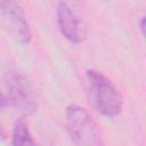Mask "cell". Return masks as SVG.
Returning <instances> with one entry per match:
<instances>
[{
  "mask_svg": "<svg viewBox=\"0 0 146 146\" xmlns=\"http://www.w3.org/2000/svg\"><path fill=\"white\" fill-rule=\"evenodd\" d=\"M65 123L75 146H105L100 128L83 107L75 104L67 106Z\"/></svg>",
  "mask_w": 146,
  "mask_h": 146,
  "instance_id": "cell-1",
  "label": "cell"
},
{
  "mask_svg": "<svg viewBox=\"0 0 146 146\" xmlns=\"http://www.w3.org/2000/svg\"><path fill=\"white\" fill-rule=\"evenodd\" d=\"M87 81L90 98L96 110L108 117L119 115L122 111L123 98L111 80L100 72L89 70Z\"/></svg>",
  "mask_w": 146,
  "mask_h": 146,
  "instance_id": "cell-2",
  "label": "cell"
},
{
  "mask_svg": "<svg viewBox=\"0 0 146 146\" xmlns=\"http://www.w3.org/2000/svg\"><path fill=\"white\" fill-rule=\"evenodd\" d=\"M6 86L9 98L15 107L24 115H31L38 110V102L30 81L19 72L10 71L6 74Z\"/></svg>",
  "mask_w": 146,
  "mask_h": 146,
  "instance_id": "cell-3",
  "label": "cell"
},
{
  "mask_svg": "<svg viewBox=\"0 0 146 146\" xmlns=\"http://www.w3.org/2000/svg\"><path fill=\"white\" fill-rule=\"evenodd\" d=\"M57 23L62 34L73 43L82 42L87 36V26L81 15L68 2L60 1L56 8Z\"/></svg>",
  "mask_w": 146,
  "mask_h": 146,
  "instance_id": "cell-4",
  "label": "cell"
},
{
  "mask_svg": "<svg viewBox=\"0 0 146 146\" xmlns=\"http://www.w3.org/2000/svg\"><path fill=\"white\" fill-rule=\"evenodd\" d=\"M0 11L14 38L23 44L29 43L32 34L19 5L14 1H0Z\"/></svg>",
  "mask_w": 146,
  "mask_h": 146,
  "instance_id": "cell-5",
  "label": "cell"
},
{
  "mask_svg": "<svg viewBox=\"0 0 146 146\" xmlns=\"http://www.w3.org/2000/svg\"><path fill=\"white\" fill-rule=\"evenodd\" d=\"M11 146H39L25 122L18 121L15 124L11 136Z\"/></svg>",
  "mask_w": 146,
  "mask_h": 146,
  "instance_id": "cell-6",
  "label": "cell"
},
{
  "mask_svg": "<svg viewBox=\"0 0 146 146\" xmlns=\"http://www.w3.org/2000/svg\"><path fill=\"white\" fill-rule=\"evenodd\" d=\"M7 105V98L3 96L2 92H0V108H3Z\"/></svg>",
  "mask_w": 146,
  "mask_h": 146,
  "instance_id": "cell-7",
  "label": "cell"
},
{
  "mask_svg": "<svg viewBox=\"0 0 146 146\" xmlns=\"http://www.w3.org/2000/svg\"><path fill=\"white\" fill-rule=\"evenodd\" d=\"M140 30H141V34L145 35V17H141L140 19Z\"/></svg>",
  "mask_w": 146,
  "mask_h": 146,
  "instance_id": "cell-8",
  "label": "cell"
},
{
  "mask_svg": "<svg viewBox=\"0 0 146 146\" xmlns=\"http://www.w3.org/2000/svg\"><path fill=\"white\" fill-rule=\"evenodd\" d=\"M5 137H6V135H5V131H3L2 127L0 125V139H3Z\"/></svg>",
  "mask_w": 146,
  "mask_h": 146,
  "instance_id": "cell-9",
  "label": "cell"
}]
</instances>
